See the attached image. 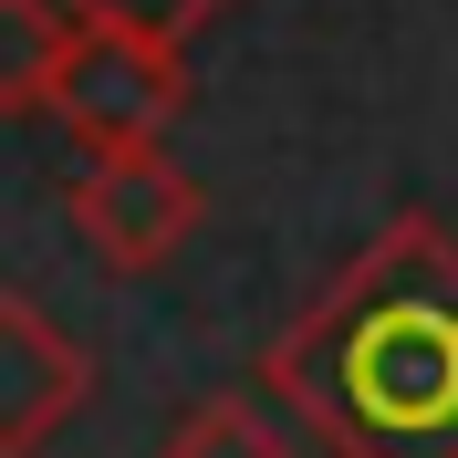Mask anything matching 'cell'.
<instances>
[{
    "instance_id": "3957f363",
    "label": "cell",
    "mask_w": 458,
    "mask_h": 458,
    "mask_svg": "<svg viewBox=\"0 0 458 458\" xmlns=\"http://www.w3.org/2000/svg\"><path fill=\"white\" fill-rule=\"evenodd\" d=\"M208 219V188L177 167L167 146H125V157H84L73 177V229H84V250L105 260L114 282H146V271H167Z\"/></svg>"
},
{
    "instance_id": "5b68a950",
    "label": "cell",
    "mask_w": 458,
    "mask_h": 458,
    "mask_svg": "<svg viewBox=\"0 0 458 458\" xmlns=\"http://www.w3.org/2000/svg\"><path fill=\"white\" fill-rule=\"evenodd\" d=\"M73 31L84 21L63 0H0V114H53V73Z\"/></svg>"
},
{
    "instance_id": "277c9868",
    "label": "cell",
    "mask_w": 458,
    "mask_h": 458,
    "mask_svg": "<svg viewBox=\"0 0 458 458\" xmlns=\"http://www.w3.org/2000/svg\"><path fill=\"white\" fill-rule=\"evenodd\" d=\"M94 396V354L42 302L0 292V458H42Z\"/></svg>"
},
{
    "instance_id": "52a82bcc",
    "label": "cell",
    "mask_w": 458,
    "mask_h": 458,
    "mask_svg": "<svg viewBox=\"0 0 458 458\" xmlns=\"http://www.w3.org/2000/svg\"><path fill=\"white\" fill-rule=\"evenodd\" d=\"M73 21H136V31H167V42H188L199 21H219L229 0H63Z\"/></svg>"
},
{
    "instance_id": "6da1fadb",
    "label": "cell",
    "mask_w": 458,
    "mask_h": 458,
    "mask_svg": "<svg viewBox=\"0 0 458 458\" xmlns=\"http://www.w3.org/2000/svg\"><path fill=\"white\" fill-rule=\"evenodd\" d=\"M282 396L334 458H458V240L406 208L260 344Z\"/></svg>"
},
{
    "instance_id": "8992f818",
    "label": "cell",
    "mask_w": 458,
    "mask_h": 458,
    "mask_svg": "<svg viewBox=\"0 0 458 458\" xmlns=\"http://www.w3.org/2000/svg\"><path fill=\"white\" fill-rule=\"evenodd\" d=\"M157 458H313V448L282 437L250 396H208V406H188V417L157 437Z\"/></svg>"
},
{
    "instance_id": "7a4b0ae2",
    "label": "cell",
    "mask_w": 458,
    "mask_h": 458,
    "mask_svg": "<svg viewBox=\"0 0 458 458\" xmlns=\"http://www.w3.org/2000/svg\"><path fill=\"white\" fill-rule=\"evenodd\" d=\"M53 114L84 157L167 146V125L188 114V42L136 31V21H84L63 73H53Z\"/></svg>"
}]
</instances>
